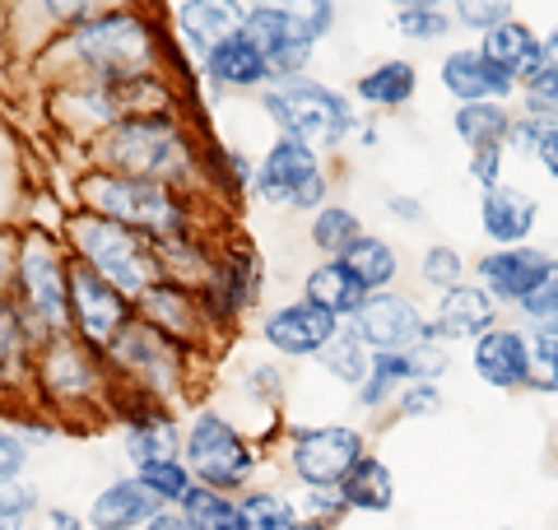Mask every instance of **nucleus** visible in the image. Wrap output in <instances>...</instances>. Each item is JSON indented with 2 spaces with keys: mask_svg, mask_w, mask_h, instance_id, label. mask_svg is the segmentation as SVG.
<instances>
[{
  "mask_svg": "<svg viewBox=\"0 0 558 530\" xmlns=\"http://www.w3.org/2000/svg\"><path fill=\"white\" fill-rule=\"evenodd\" d=\"M80 201L89 215L112 219L121 228H131V233H145L159 252L191 242V215L172 186L121 177L112 168H94L80 177Z\"/></svg>",
  "mask_w": 558,
  "mask_h": 530,
  "instance_id": "1",
  "label": "nucleus"
},
{
  "mask_svg": "<svg viewBox=\"0 0 558 530\" xmlns=\"http://www.w3.org/2000/svg\"><path fill=\"white\" fill-rule=\"evenodd\" d=\"M65 238H70L75 261L98 270L108 285H117L121 293H126L131 303H140V298L168 275L159 246H154L145 233H131V228H121L112 219H98V215H89V209L70 215Z\"/></svg>",
  "mask_w": 558,
  "mask_h": 530,
  "instance_id": "2",
  "label": "nucleus"
},
{
  "mask_svg": "<svg viewBox=\"0 0 558 530\" xmlns=\"http://www.w3.org/2000/svg\"><path fill=\"white\" fill-rule=\"evenodd\" d=\"M260 108L279 127L284 140H299L307 149H336L344 145L349 135L359 131V112H354V98L330 88L322 80H284V84H270L260 94Z\"/></svg>",
  "mask_w": 558,
  "mask_h": 530,
  "instance_id": "3",
  "label": "nucleus"
},
{
  "mask_svg": "<svg viewBox=\"0 0 558 530\" xmlns=\"http://www.w3.org/2000/svg\"><path fill=\"white\" fill-rule=\"evenodd\" d=\"M102 158L112 164V172L140 177V182H159V186H178L191 172V145L168 112L117 121L102 135Z\"/></svg>",
  "mask_w": 558,
  "mask_h": 530,
  "instance_id": "4",
  "label": "nucleus"
},
{
  "mask_svg": "<svg viewBox=\"0 0 558 530\" xmlns=\"http://www.w3.org/2000/svg\"><path fill=\"white\" fill-rule=\"evenodd\" d=\"M70 265L61 242L28 233L14 256V303L24 312V326L43 340H57L70 330Z\"/></svg>",
  "mask_w": 558,
  "mask_h": 530,
  "instance_id": "5",
  "label": "nucleus"
},
{
  "mask_svg": "<svg viewBox=\"0 0 558 530\" xmlns=\"http://www.w3.org/2000/svg\"><path fill=\"white\" fill-rule=\"evenodd\" d=\"M182 461L186 470L196 474L201 489H215V493H247L252 474H256V447L247 437H242V429L219 414V410H196L186 423V442H182Z\"/></svg>",
  "mask_w": 558,
  "mask_h": 530,
  "instance_id": "6",
  "label": "nucleus"
},
{
  "mask_svg": "<svg viewBox=\"0 0 558 530\" xmlns=\"http://www.w3.org/2000/svg\"><path fill=\"white\" fill-rule=\"evenodd\" d=\"M70 51L94 70L98 80H140L154 65V33L140 14H102V20H84L70 33Z\"/></svg>",
  "mask_w": 558,
  "mask_h": 530,
  "instance_id": "7",
  "label": "nucleus"
},
{
  "mask_svg": "<svg viewBox=\"0 0 558 530\" xmlns=\"http://www.w3.org/2000/svg\"><path fill=\"white\" fill-rule=\"evenodd\" d=\"M363 456H368V437L354 423H299L289 433L284 461L303 489H340Z\"/></svg>",
  "mask_w": 558,
  "mask_h": 530,
  "instance_id": "8",
  "label": "nucleus"
},
{
  "mask_svg": "<svg viewBox=\"0 0 558 530\" xmlns=\"http://www.w3.org/2000/svg\"><path fill=\"white\" fill-rule=\"evenodd\" d=\"M256 196L275 205V209H293V215H317L326 205V168L317 149L299 145V140H284L279 135L275 145L266 149V158L256 164Z\"/></svg>",
  "mask_w": 558,
  "mask_h": 530,
  "instance_id": "9",
  "label": "nucleus"
},
{
  "mask_svg": "<svg viewBox=\"0 0 558 530\" xmlns=\"http://www.w3.org/2000/svg\"><path fill=\"white\" fill-rule=\"evenodd\" d=\"M131 322H135V312L126 293L108 285L89 265H80V261L70 265V330H75V340L84 349L108 359V349L121 340V330Z\"/></svg>",
  "mask_w": 558,
  "mask_h": 530,
  "instance_id": "10",
  "label": "nucleus"
},
{
  "mask_svg": "<svg viewBox=\"0 0 558 530\" xmlns=\"http://www.w3.org/2000/svg\"><path fill=\"white\" fill-rule=\"evenodd\" d=\"M108 368H117L126 382H135L149 396H178L182 386V345L168 340L163 330H154L149 322H135L121 330V340L108 349Z\"/></svg>",
  "mask_w": 558,
  "mask_h": 530,
  "instance_id": "11",
  "label": "nucleus"
},
{
  "mask_svg": "<svg viewBox=\"0 0 558 530\" xmlns=\"http://www.w3.org/2000/svg\"><path fill=\"white\" fill-rule=\"evenodd\" d=\"M447 368H451V353L438 340H424V345L400 349V353H373V373L354 392V400H359L363 414L391 410L396 396L405 392V386H414V382H442Z\"/></svg>",
  "mask_w": 558,
  "mask_h": 530,
  "instance_id": "12",
  "label": "nucleus"
},
{
  "mask_svg": "<svg viewBox=\"0 0 558 530\" xmlns=\"http://www.w3.org/2000/svg\"><path fill=\"white\" fill-rule=\"evenodd\" d=\"M242 33L260 47L275 84L303 80V70L312 61V43L303 38L299 5H247L242 10Z\"/></svg>",
  "mask_w": 558,
  "mask_h": 530,
  "instance_id": "13",
  "label": "nucleus"
},
{
  "mask_svg": "<svg viewBox=\"0 0 558 530\" xmlns=\"http://www.w3.org/2000/svg\"><path fill=\"white\" fill-rule=\"evenodd\" d=\"M349 326L363 335V345H368L373 353H400V349H414V345L433 340V322L424 316V308L400 289L373 293L368 303L354 312Z\"/></svg>",
  "mask_w": 558,
  "mask_h": 530,
  "instance_id": "14",
  "label": "nucleus"
},
{
  "mask_svg": "<svg viewBox=\"0 0 558 530\" xmlns=\"http://www.w3.org/2000/svg\"><path fill=\"white\" fill-rule=\"evenodd\" d=\"M340 326L344 322L326 316L322 308L293 298V303H279L260 316V340H266L270 353H279V359H317V353L336 340Z\"/></svg>",
  "mask_w": 558,
  "mask_h": 530,
  "instance_id": "15",
  "label": "nucleus"
},
{
  "mask_svg": "<svg viewBox=\"0 0 558 530\" xmlns=\"http://www.w3.org/2000/svg\"><path fill=\"white\" fill-rule=\"evenodd\" d=\"M549 252L545 246H502V252H484L475 261V285L494 298L498 308H521L535 293L539 275H545Z\"/></svg>",
  "mask_w": 558,
  "mask_h": 530,
  "instance_id": "16",
  "label": "nucleus"
},
{
  "mask_svg": "<svg viewBox=\"0 0 558 530\" xmlns=\"http://www.w3.org/2000/svg\"><path fill=\"white\" fill-rule=\"evenodd\" d=\"M470 368L488 392H526L531 377V335L521 326H494L470 345Z\"/></svg>",
  "mask_w": 558,
  "mask_h": 530,
  "instance_id": "17",
  "label": "nucleus"
},
{
  "mask_svg": "<svg viewBox=\"0 0 558 530\" xmlns=\"http://www.w3.org/2000/svg\"><path fill=\"white\" fill-rule=\"evenodd\" d=\"M438 80L457 108H470V103H508L517 98V80L502 75V70L484 57L480 47H457L447 51L442 65H438Z\"/></svg>",
  "mask_w": 558,
  "mask_h": 530,
  "instance_id": "18",
  "label": "nucleus"
},
{
  "mask_svg": "<svg viewBox=\"0 0 558 530\" xmlns=\"http://www.w3.org/2000/svg\"><path fill=\"white\" fill-rule=\"evenodd\" d=\"M433 340H442V345H475L484 340L494 326H502V308L488 298L475 279L461 289H451L438 298V308H433Z\"/></svg>",
  "mask_w": 558,
  "mask_h": 530,
  "instance_id": "19",
  "label": "nucleus"
},
{
  "mask_svg": "<svg viewBox=\"0 0 558 530\" xmlns=\"http://www.w3.org/2000/svg\"><path fill=\"white\" fill-rule=\"evenodd\" d=\"M535 224H539V201L531 191L502 182L480 196V233L484 242H494V252H502V246H531Z\"/></svg>",
  "mask_w": 558,
  "mask_h": 530,
  "instance_id": "20",
  "label": "nucleus"
},
{
  "mask_svg": "<svg viewBox=\"0 0 558 530\" xmlns=\"http://www.w3.org/2000/svg\"><path fill=\"white\" fill-rule=\"evenodd\" d=\"M98 353L84 349L75 335H57V340H43L38 382L61 400H89L98 386Z\"/></svg>",
  "mask_w": 558,
  "mask_h": 530,
  "instance_id": "21",
  "label": "nucleus"
},
{
  "mask_svg": "<svg viewBox=\"0 0 558 530\" xmlns=\"http://www.w3.org/2000/svg\"><path fill=\"white\" fill-rule=\"evenodd\" d=\"M135 316L140 322H149L154 330H163L168 340H178V345H191L201 335V326H205L201 293L191 285H182V279H168V275L135 303Z\"/></svg>",
  "mask_w": 558,
  "mask_h": 530,
  "instance_id": "22",
  "label": "nucleus"
},
{
  "mask_svg": "<svg viewBox=\"0 0 558 530\" xmlns=\"http://www.w3.org/2000/svg\"><path fill=\"white\" fill-rule=\"evenodd\" d=\"M159 498L135 480V474H121V480L102 484L89 507H84V521L94 530H145L154 517H159Z\"/></svg>",
  "mask_w": 558,
  "mask_h": 530,
  "instance_id": "23",
  "label": "nucleus"
},
{
  "mask_svg": "<svg viewBox=\"0 0 558 530\" xmlns=\"http://www.w3.org/2000/svg\"><path fill=\"white\" fill-rule=\"evenodd\" d=\"M126 456L131 466H159V461H182V442H186V429L168 410L159 405H140V410L126 414Z\"/></svg>",
  "mask_w": 558,
  "mask_h": 530,
  "instance_id": "24",
  "label": "nucleus"
},
{
  "mask_svg": "<svg viewBox=\"0 0 558 530\" xmlns=\"http://www.w3.org/2000/svg\"><path fill=\"white\" fill-rule=\"evenodd\" d=\"M201 65H205L209 84H215V88H233V94H252V88H270L275 84L266 57H260V47L242 28L233 33V38H223Z\"/></svg>",
  "mask_w": 558,
  "mask_h": 530,
  "instance_id": "25",
  "label": "nucleus"
},
{
  "mask_svg": "<svg viewBox=\"0 0 558 530\" xmlns=\"http://www.w3.org/2000/svg\"><path fill=\"white\" fill-rule=\"evenodd\" d=\"M480 51L502 70V75H512L517 88L526 84V80H535L539 70L549 65L545 38H539V33H535L526 20H508L502 28H494L488 38H480Z\"/></svg>",
  "mask_w": 558,
  "mask_h": 530,
  "instance_id": "26",
  "label": "nucleus"
},
{
  "mask_svg": "<svg viewBox=\"0 0 558 530\" xmlns=\"http://www.w3.org/2000/svg\"><path fill=\"white\" fill-rule=\"evenodd\" d=\"M368 298L373 293L359 285V275L349 270L344 261H317L303 275V303L322 308L326 316H336V322H354V312L368 303Z\"/></svg>",
  "mask_w": 558,
  "mask_h": 530,
  "instance_id": "27",
  "label": "nucleus"
},
{
  "mask_svg": "<svg viewBox=\"0 0 558 530\" xmlns=\"http://www.w3.org/2000/svg\"><path fill=\"white\" fill-rule=\"evenodd\" d=\"M349 94H354V103L368 112H400V108H410L414 94H418V70L405 57H387V61L363 70Z\"/></svg>",
  "mask_w": 558,
  "mask_h": 530,
  "instance_id": "28",
  "label": "nucleus"
},
{
  "mask_svg": "<svg viewBox=\"0 0 558 530\" xmlns=\"http://www.w3.org/2000/svg\"><path fill=\"white\" fill-rule=\"evenodd\" d=\"M172 14H178L182 43L196 51L201 61H205L223 38H233V33L242 28V5H223V0H178V5H172Z\"/></svg>",
  "mask_w": 558,
  "mask_h": 530,
  "instance_id": "29",
  "label": "nucleus"
},
{
  "mask_svg": "<svg viewBox=\"0 0 558 530\" xmlns=\"http://www.w3.org/2000/svg\"><path fill=\"white\" fill-rule=\"evenodd\" d=\"M340 498H344V511H363V517H387L396 507V474L381 456H363V461L344 474L340 484Z\"/></svg>",
  "mask_w": 558,
  "mask_h": 530,
  "instance_id": "30",
  "label": "nucleus"
},
{
  "mask_svg": "<svg viewBox=\"0 0 558 530\" xmlns=\"http://www.w3.org/2000/svg\"><path fill=\"white\" fill-rule=\"evenodd\" d=\"M340 261L359 275V285L368 293H387V289H396V279H400V252L377 233H363Z\"/></svg>",
  "mask_w": 558,
  "mask_h": 530,
  "instance_id": "31",
  "label": "nucleus"
},
{
  "mask_svg": "<svg viewBox=\"0 0 558 530\" xmlns=\"http://www.w3.org/2000/svg\"><path fill=\"white\" fill-rule=\"evenodd\" d=\"M451 131H457L465 149H488V145L508 149L512 112H508V103H470V108L451 112Z\"/></svg>",
  "mask_w": 558,
  "mask_h": 530,
  "instance_id": "32",
  "label": "nucleus"
},
{
  "mask_svg": "<svg viewBox=\"0 0 558 530\" xmlns=\"http://www.w3.org/2000/svg\"><path fill=\"white\" fill-rule=\"evenodd\" d=\"M317 363H322L326 373L336 377L340 386H349V392H359V386L368 382V373H373V349L363 345V335L344 322V326L336 330V340H330V345L317 353Z\"/></svg>",
  "mask_w": 558,
  "mask_h": 530,
  "instance_id": "33",
  "label": "nucleus"
},
{
  "mask_svg": "<svg viewBox=\"0 0 558 530\" xmlns=\"http://www.w3.org/2000/svg\"><path fill=\"white\" fill-rule=\"evenodd\" d=\"M359 238H363V219L349 205H322L307 224V242L317 246L326 261H340Z\"/></svg>",
  "mask_w": 558,
  "mask_h": 530,
  "instance_id": "34",
  "label": "nucleus"
},
{
  "mask_svg": "<svg viewBox=\"0 0 558 530\" xmlns=\"http://www.w3.org/2000/svg\"><path fill=\"white\" fill-rule=\"evenodd\" d=\"M238 517H242V530H293L303 521L299 503L279 489H247L238 498Z\"/></svg>",
  "mask_w": 558,
  "mask_h": 530,
  "instance_id": "35",
  "label": "nucleus"
},
{
  "mask_svg": "<svg viewBox=\"0 0 558 530\" xmlns=\"http://www.w3.org/2000/svg\"><path fill=\"white\" fill-rule=\"evenodd\" d=\"M391 28L405 43H442L457 20H451V5H433V0H410V5L391 10Z\"/></svg>",
  "mask_w": 558,
  "mask_h": 530,
  "instance_id": "36",
  "label": "nucleus"
},
{
  "mask_svg": "<svg viewBox=\"0 0 558 530\" xmlns=\"http://www.w3.org/2000/svg\"><path fill=\"white\" fill-rule=\"evenodd\" d=\"M182 517L191 521V530H242L238 517V498L229 493H215V489H191V498L182 503Z\"/></svg>",
  "mask_w": 558,
  "mask_h": 530,
  "instance_id": "37",
  "label": "nucleus"
},
{
  "mask_svg": "<svg viewBox=\"0 0 558 530\" xmlns=\"http://www.w3.org/2000/svg\"><path fill=\"white\" fill-rule=\"evenodd\" d=\"M418 279H424V289H433L438 298L451 293V289H461V285H470L465 279V256L451 242H433V246H424V256H418Z\"/></svg>",
  "mask_w": 558,
  "mask_h": 530,
  "instance_id": "38",
  "label": "nucleus"
},
{
  "mask_svg": "<svg viewBox=\"0 0 558 530\" xmlns=\"http://www.w3.org/2000/svg\"><path fill=\"white\" fill-rule=\"evenodd\" d=\"M24 353H28V326H24V312L20 303L0 289V386H5L14 373H20V363H24Z\"/></svg>",
  "mask_w": 558,
  "mask_h": 530,
  "instance_id": "39",
  "label": "nucleus"
},
{
  "mask_svg": "<svg viewBox=\"0 0 558 530\" xmlns=\"http://www.w3.org/2000/svg\"><path fill=\"white\" fill-rule=\"evenodd\" d=\"M135 480L145 484L159 507H182L191 498V489H196V474L186 470V461H159V466H140Z\"/></svg>",
  "mask_w": 558,
  "mask_h": 530,
  "instance_id": "40",
  "label": "nucleus"
},
{
  "mask_svg": "<svg viewBox=\"0 0 558 530\" xmlns=\"http://www.w3.org/2000/svg\"><path fill=\"white\" fill-rule=\"evenodd\" d=\"M43 493L33 484H5L0 489V530H33L43 517Z\"/></svg>",
  "mask_w": 558,
  "mask_h": 530,
  "instance_id": "41",
  "label": "nucleus"
},
{
  "mask_svg": "<svg viewBox=\"0 0 558 530\" xmlns=\"http://www.w3.org/2000/svg\"><path fill=\"white\" fill-rule=\"evenodd\" d=\"M521 112L535 121H558V65H545L535 80H526L517 88Z\"/></svg>",
  "mask_w": 558,
  "mask_h": 530,
  "instance_id": "42",
  "label": "nucleus"
},
{
  "mask_svg": "<svg viewBox=\"0 0 558 530\" xmlns=\"http://www.w3.org/2000/svg\"><path fill=\"white\" fill-rule=\"evenodd\" d=\"M451 20H457V28L488 38L494 28H502L512 20V5L508 0H461V5H451Z\"/></svg>",
  "mask_w": 558,
  "mask_h": 530,
  "instance_id": "43",
  "label": "nucleus"
},
{
  "mask_svg": "<svg viewBox=\"0 0 558 530\" xmlns=\"http://www.w3.org/2000/svg\"><path fill=\"white\" fill-rule=\"evenodd\" d=\"M526 392L558 396V340L554 335H531V377Z\"/></svg>",
  "mask_w": 558,
  "mask_h": 530,
  "instance_id": "44",
  "label": "nucleus"
},
{
  "mask_svg": "<svg viewBox=\"0 0 558 530\" xmlns=\"http://www.w3.org/2000/svg\"><path fill=\"white\" fill-rule=\"evenodd\" d=\"M447 405V396H442V382H414V386H405V392L396 396V419H433Z\"/></svg>",
  "mask_w": 558,
  "mask_h": 530,
  "instance_id": "45",
  "label": "nucleus"
},
{
  "mask_svg": "<svg viewBox=\"0 0 558 530\" xmlns=\"http://www.w3.org/2000/svg\"><path fill=\"white\" fill-rule=\"evenodd\" d=\"M299 517L303 521H340L344 517V498H340V489H303V498H299Z\"/></svg>",
  "mask_w": 558,
  "mask_h": 530,
  "instance_id": "46",
  "label": "nucleus"
},
{
  "mask_svg": "<svg viewBox=\"0 0 558 530\" xmlns=\"http://www.w3.org/2000/svg\"><path fill=\"white\" fill-rule=\"evenodd\" d=\"M502 145H488V149H470V164H465V177L475 182L480 191H494L502 186Z\"/></svg>",
  "mask_w": 558,
  "mask_h": 530,
  "instance_id": "47",
  "label": "nucleus"
},
{
  "mask_svg": "<svg viewBox=\"0 0 558 530\" xmlns=\"http://www.w3.org/2000/svg\"><path fill=\"white\" fill-rule=\"evenodd\" d=\"M24 470H28V447L20 442V433L5 429V433H0V489H5V484H24Z\"/></svg>",
  "mask_w": 558,
  "mask_h": 530,
  "instance_id": "48",
  "label": "nucleus"
},
{
  "mask_svg": "<svg viewBox=\"0 0 558 530\" xmlns=\"http://www.w3.org/2000/svg\"><path fill=\"white\" fill-rule=\"evenodd\" d=\"M336 5L330 0H317V5H299V20H303V38L317 47L322 38H330V28H336Z\"/></svg>",
  "mask_w": 558,
  "mask_h": 530,
  "instance_id": "49",
  "label": "nucleus"
},
{
  "mask_svg": "<svg viewBox=\"0 0 558 530\" xmlns=\"http://www.w3.org/2000/svg\"><path fill=\"white\" fill-rule=\"evenodd\" d=\"M535 164H539V172H545V177H554V182H558V121H549V127H545V135H539V145H535Z\"/></svg>",
  "mask_w": 558,
  "mask_h": 530,
  "instance_id": "50",
  "label": "nucleus"
},
{
  "mask_svg": "<svg viewBox=\"0 0 558 530\" xmlns=\"http://www.w3.org/2000/svg\"><path fill=\"white\" fill-rule=\"evenodd\" d=\"M33 530H94V526L84 521V517H75V511H70V507H47Z\"/></svg>",
  "mask_w": 558,
  "mask_h": 530,
  "instance_id": "51",
  "label": "nucleus"
},
{
  "mask_svg": "<svg viewBox=\"0 0 558 530\" xmlns=\"http://www.w3.org/2000/svg\"><path fill=\"white\" fill-rule=\"evenodd\" d=\"M387 215L400 219V224H418L424 219V205H418L414 196H405V191H396V196H387Z\"/></svg>",
  "mask_w": 558,
  "mask_h": 530,
  "instance_id": "52",
  "label": "nucleus"
},
{
  "mask_svg": "<svg viewBox=\"0 0 558 530\" xmlns=\"http://www.w3.org/2000/svg\"><path fill=\"white\" fill-rule=\"evenodd\" d=\"M145 530H191V521L182 517V507H163Z\"/></svg>",
  "mask_w": 558,
  "mask_h": 530,
  "instance_id": "53",
  "label": "nucleus"
},
{
  "mask_svg": "<svg viewBox=\"0 0 558 530\" xmlns=\"http://www.w3.org/2000/svg\"><path fill=\"white\" fill-rule=\"evenodd\" d=\"M545 57H549V65H558V24L545 33Z\"/></svg>",
  "mask_w": 558,
  "mask_h": 530,
  "instance_id": "54",
  "label": "nucleus"
},
{
  "mask_svg": "<svg viewBox=\"0 0 558 530\" xmlns=\"http://www.w3.org/2000/svg\"><path fill=\"white\" fill-rule=\"evenodd\" d=\"M535 335H554V340H558V312H554V316H549V322H545V326H539Z\"/></svg>",
  "mask_w": 558,
  "mask_h": 530,
  "instance_id": "55",
  "label": "nucleus"
},
{
  "mask_svg": "<svg viewBox=\"0 0 558 530\" xmlns=\"http://www.w3.org/2000/svg\"><path fill=\"white\" fill-rule=\"evenodd\" d=\"M293 530H330V526H322V521H299Z\"/></svg>",
  "mask_w": 558,
  "mask_h": 530,
  "instance_id": "56",
  "label": "nucleus"
},
{
  "mask_svg": "<svg viewBox=\"0 0 558 530\" xmlns=\"http://www.w3.org/2000/svg\"><path fill=\"white\" fill-rule=\"evenodd\" d=\"M554 451H558V423H554Z\"/></svg>",
  "mask_w": 558,
  "mask_h": 530,
  "instance_id": "57",
  "label": "nucleus"
},
{
  "mask_svg": "<svg viewBox=\"0 0 558 530\" xmlns=\"http://www.w3.org/2000/svg\"><path fill=\"white\" fill-rule=\"evenodd\" d=\"M498 530H517V526H498Z\"/></svg>",
  "mask_w": 558,
  "mask_h": 530,
  "instance_id": "58",
  "label": "nucleus"
},
{
  "mask_svg": "<svg viewBox=\"0 0 558 530\" xmlns=\"http://www.w3.org/2000/svg\"><path fill=\"white\" fill-rule=\"evenodd\" d=\"M5 429H10V423H0V433H5Z\"/></svg>",
  "mask_w": 558,
  "mask_h": 530,
  "instance_id": "59",
  "label": "nucleus"
}]
</instances>
